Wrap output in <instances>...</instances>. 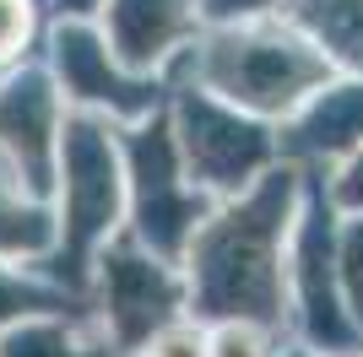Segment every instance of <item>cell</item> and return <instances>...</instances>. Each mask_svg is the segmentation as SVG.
Returning <instances> with one entry per match:
<instances>
[{"label":"cell","mask_w":363,"mask_h":357,"mask_svg":"<svg viewBox=\"0 0 363 357\" xmlns=\"http://www.w3.org/2000/svg\"><path fill=\"white\" fill-rule=\"evenodd\" d=\"M0 357H108V346L49 314H28L0 336Z\"/></svg>","instance_id":"obj_14"},{"label":"cell","mask_w":363,"mask_h":357,"mask_svg":"<svg viewBox=\"0 0 363 357\" xmlns=\"http://www.w3.org/2000/svg\"><path fill=\"white\" fill-rule=\"evenodd\" d=\"M277 0H201V16H212V22H250V16L272 11Z\"/></svg>","instance_id":"obj_21"},{"label":"cell","mask_w":363,"mask_h":357,"mask_svg":"<svg viewBox=\"0 0 363 357\" xmlns=\"http://www.w3.org/2000/svg\"><path fill=\"white\" fill-rule=\"evenodd\" d=\"M293 130L282 135V147L298 157H342V152L363 147V81L347 87H320L293 108Z\"/></svg>","instance_id":"obj_11"},{"label":"cell","mask_w":363,"mask_h":357,"mask_svg":"<svg viewBox=\"0 0 363 357\" xmlns=\"http://www.w3.org/2000/svg\"><path fill=\"white\" fill-rule=\"evenodd\" d=\"M331 217H325V195L315 190V206L303 217L298 238V314L309 341L325 346V357H347L358 352V330L342 309H336V260H331Z\"/></svg>","instance_id":"obj_8"},{"label":"cell","mask_w":363,"mask_h":357,"mask_svg":"<svg viewBox=\"0 0 363 357\" xmlns=\"http://www.w3.org/2000/svg\"><path fill=\"white\" fill-rule=\"evenodd\" d=\"M55 71H60L71 98L108 108L114 119H141V114L157 108V87H152V81H130L120 65H108V49L98 44V33L82 28V22L55 28Z\"/></svg>","instance_id":"obj_9"},{"label":"cell","mask_w":363,"mask_h":357,"mask_svg":"<svg viewBox=\"0 0 363 357\" xmlns=\"http://www.w3.org/2000/svg\"><path fill=\"white\" fill-rule=\"evenodd\" d=\"M71 309V298L60 287H38V282H22L11 271L0 266V330L11 325V319H28V314H60Z\"/></svg>","instance_id":"obj_15"},{"label":"cell","mask_w":363,"mask_h":357,"mask_svg":"<svg viewBox=\"0 0 363 357\" xmlns=\"http://www.w3.org/2000/svg\"><path fill=\"white\" fill-rule=\"evenodd\" d=\"M49 249H55V217L44 211L38 195H22L16 174L0 163V254L6 260H22V254L44 260Z\"/></svg>","instance_id":"obj_13"},{"label":"cell","mask_w":363,"mask_h":357,"mask_svg":"<svg viewBox=\"0 0 363 357\" xmlns=\"http://www.w3.org/2000/svg\"><path fill=\"white\" fill-rule=\"evenodd\" d=\"M125 157H130V190H136V244H147L163 260L184 254V244L206 222V195L184 184L168 119H152L136 135H125Z\"/></svg>","instance_id":"obj_4"},{"label":"cell","mask_w":363,"mask_h":357,"mask_svg":"<svg viewBox=\"0 0 363 357\" xmlns=\"http://www.w3.org/2000/svg\"><path fill=\"white\" fill-rule=\"evenodd\" d=\"M293 28L325 60L363 76V0H293Z\"/></svg>","instance_id":"obj_12"},{"label":"cell","mask_w":363,"mask_h":357,"mask_svg":"<svg viewBox=\"0 0 363 357\" xmlns=\"http://www.w3.org/2000/svg\"><path fill=\"white\" fill-rule=\"evenodd\" d=\"M92 260H98V276H104V314L125 346L147 341L157 325H168L179 314L184 282L163 266V254H152L147 244L120 238V244H108Z\"/></svg>","instance_id":"obj_6"},{"label":"cell","mask_w":363,"mask_h":357,"mask_svg":"<svg viewBox=\"0 0 363 357\" xmlns=\"http://www.w3.org/2000/svg\"><path fill=\"white\" fill-rule=\"evenodd\" d=\"M201 87L244 108V114H293V108L331 81V60L320 55L298 28H260L228 22L201 49H190Z\"/></svg>","instance_id":"obj_2"},{"label":"cell","mask_w":363,"mask_h":357,"mask_svg":"<svg viewBox=\"0 0 363 357\" xmlns=\"http://www.w3.org/2000/svg\"><path fill=\"white\" fill-rule=\"evenodd\" d=\"M331 260H336V282L347 293L352 319H363V211L342 233H331Z\"/></svg>","instance_id":"obj_16"},{"label":"cell","mask_w":363,"mask_h":357,"mask_svg":"<svg viewBox=\"0 0 363 357\" xmlns=\"http://www.w3.org/2000/svg\"><path fill=\"white\" fill-rule=\"evenodd\" d=\"M293 178L272 174L228 217L201 222L190 249V298L201 314L277 325L282 319V233H288Z\"/></svg>","instance_id":"obj_1"},{"label":"cell","mask_w":363,"mask_h":357,"mask_svg":"<svg viewBox=\"0 0 363 357\" xmlns=\"http://www.w3.org/2000/svg\"><path fill=\"white\" fill-rule=\"evenodd\" d=\"M174 147L184 157V174L201 178L217 195H239L255 184V174L272 163V130L239 114L233 103H217L212 92H184L179 98V135Z\"/></svg>","instance_id":"obj_5"},{"label":"cell","mask_w":363,"mask_h":357,"mask_svg":"<svg viewBox=\"0 0 363 357\" xmlns=\"http://www.w3.org/2000/svg\"><path fill=\"white\" fill-rule=\"evenodd\" d=\"M55 178H65V211H60V227H55V249L44 260L65 287H82L98 244L120 222V195H125L120 152L108 141L104 119H71V125H60Z\"/></svg>","instance_id":"obj_3"},{"label":"cell","mask_w":363,"mask_h":357,"mask_svg":"<svg viewBox=\"0 0 363 357\" xmlns=\"http://www.w3.org/2000/svg\"><path fill=\"white\" fill-rule=\"evenodd\" d=\"M55 157H60V98L44 71H16L0 87V163L28 195L44 200L55 184Z\"/></svg>","instance_id":"obj_7"},{"label":"cell","mask_w":363,"mask_h":357,"mask_svg":"<svg viewBox=\"0 0 363 357\" xmlns=\"http://www.w3.org/2000/svg\"><path fill=\"white\" fill-rule=\"evenodd\" d=\"M147 357H206V336L196 325H157L147 336Z\"/></svg>","instance_id":"obj_18"},{"label":"cell","mask_w":363,"mask_h":357,"mask_svg":"<svg viewBox=\"0 0 363 357\" xmlns=\"http://www.w3.org/2000/svg\"><path fill=\"white\" fill-rule=\"evenodd\" d=\"M33 38V0H0V65H11Z\"/></svg>","instance_id":"obj_17"},{"label":"cell","mask_w":363,"mask_h":357,"mask_svg":"<svg viewBox=\"0 0 363 357\" xmlns=\"http://www.w3.org/2000/svg\"><path fill=\"white\" fill-rule=\"evenodd\" d=\"M331 200L342 211H363V147H352L347 168H342V178L331 184Z\"/></svg>","instance_id":"obj_20"},{"label":"cell","mask_w":363,"mask_h":357,"mask_svg":"<svg viewBox=\"0 0 363 357\" xmlns=\"http://www.w3.org/2000/svg\"><path fill=\"white\" fill-rule=\"evenodd\" d=\"M206 357H266V341H260L255 325H244V319H223V330L206 336Z\"/></svg>","instance_id":"obj_19"},{"label":"cell","mask_w":363,"mask_h":357,"mask_svg":"<svg viewBox=\"0 0 363 357\" xmlns=\"http://www.w3.org/2000/svg\"><path fill=\"white\" fill-rule=\"evenodd\" d=\"M60 16H82V11H98V0H55Z\"/></svg>","instance_id":"obj_22"},{"label":"cell","mask_w":363,"mask_h":357,"mask_svg":"<svg viewBox=\"0 0 363 357\" xmlns=\"http://www.w3.org/2000/svg\"><path fill=\"white\" fill-rule=\"evenodd\" d=\"M108 6V44L125 65H163L190 38L201 0H104Z\"/></svg>","instance_id":"obj_10"}]
</instances>
